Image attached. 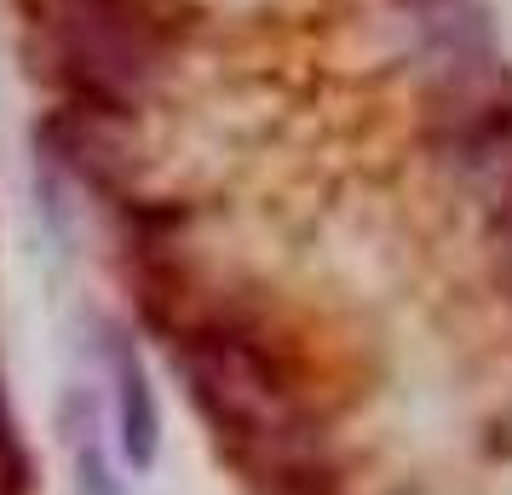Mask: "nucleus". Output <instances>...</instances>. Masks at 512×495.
Instances as JSON below:
<instances>
[{"mask_svg":"<svg viewBox=\"0 0 512 495\" xmlns=\"http://www.w3.org/2000/svg\"><path fill=\"white\" fill-rule=\"evenodd\" d=\"M70 495H121V478L110 467V449L93 432L70 444Z\"/></svg>","mask_w":512,"mask_h":495,"instance_id":"4","label":"nucleus"},{"mask_svg":"<svg viewBox=\"0 0 512 495\" xmlns=\"http://www.w3.org/2000/svg\"><path fill=\"white\" fill-rule=\"evenodd\" d=\"M167 357L219 455L254 467L265 438L294 415L282 352L248 317H196L185 329H167Z\"/></svg>","mask_w":512,"mask_h":495,"instance_id":"1","label":"nucleus"},{"mask_svg":"<svg viewBox=\"0 0 512 495\" xmlns=\"http://www.w3.org/2000/svg\"><path fill=\"white\" fill-rule=\"evenodd\" d=\"M121 127L127 121L93 116V110H70V104H52L47 116L29 127V144H35V162L64 173L70 185H87L98 196H116L121 190Z\"/></svg>","mask_w":512,"mask_h":495,"instance_id":"2","label":"nucleus"},{"mask_svg":"<svg viewBox=\"0 0 512 495\" xmlns=\"http://www.w3.org/2000/svg\"><path fill=\"white\" fill-rule=\"evenodd\" d=\"M104 357H110V380H116V449L133 472H150L156 455H162V403H156V386H150L133 340L121 329H110Z\"/></svg>","mask_w":512,"mask_h":495,"instance_id":"3","label":"nucleus"}]
</instances>
